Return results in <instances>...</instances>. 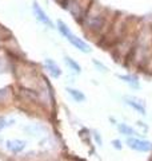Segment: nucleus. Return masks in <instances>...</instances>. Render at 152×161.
<instances>
[{
  "label": "nucleus",
  "instance_id": "f3484780",
  "mask_svg": "<svg viewBox=\"0 0 152 161\" xmlns=\"http://www.w3.org/2000/svg\"><path fill=\"white\" fill-rule=\"evenodd\" d=\"M112 147H114L115 149L120 150L121 148H123V145H121V141H120V140H112Z\"/></svg>",
  "mask_w": 152,
  "mask_h": 161
},
{
  "label": "nucleus",
  "instance_id": "f257e3e1",
  "mask_svg": "<svg viewBox=\"0 0 152 161\" xmlns=\"http://www.w3.org/2000/svg\"><path fill=\"white\" fill-rule=\"evenodd\" d=\"M128 59L138 67H148L152 62V27L140 26Z\"/></svg>",
  "mask_w": 152,
  "mask_h": 161
},
{
  "label": "nucleus",
  "instance_id": "9d476101",
  "mask_svg": "<svg viewBox=\"0 0 152 161\" xmlns=\"http://www.w3.org/2000/svg\"><path fill=\"white\" fill-rule=\"evenodd\" d=\"M118 77L120 80H123L125 85H128L131 89L140 90V80L136 75H134V74H119Z\"/></svg>",
  "mask_w": 152,
  "mask_h": 161
},
{
  "label": "nucleus",
  "instance_id": "39448f33",
  "mask_svg": "<svg viewBox=\"0 0 152 161\" xmlns=\"http://www.w3.org/2000/svg\"><path fill=\"white\" fill-rule=\"evenodd\" d=\"M64 38L67 39L75 48H78L80 53H83V54H89L91 51H92V48H91V46L88 44V42H85L83 38L76 36V35H75L72 31H69Z\"/></svg>",
  "mask_w": 152,
  "mask_h": 161
},
{
  "label": "nucleus",
  "instance_id": "6e6552de",
  "mask_svg": "<svg viewBox=\"0 0 152 161\" xmlns=\"http://www.w3.org/2000/svg\"><path fill=\"white\" fill-rule=\"evenodd\" d=\"M43 67L47 70V73L49 74V77H52L55 79L60 78V77H62V74H63L60 66H59L56 62H55L53 59H51V58H45L43 60Z\"/></svg>",
  "mask_w": 152,
  "mask_h": 161
},
{
  "label": "nucleus",
  "instance_id": "ddd939ff",
  "mask_svg": "<svg viewBox=\"0 0 152 161\" xmlns=\"http://www.w3.org/2000/svg\"><path fill=\"white\" fill-rule=\"evenodd\" d=\"M64 63H65V66H67L71 71H73L75 74H80V73H82V67H80V64L76 62L73 58L64 57Z\"/></svg>",
  "mask_w": 152,
  "mask_h": 161
},
{
  "label": "nucleus",
  "instance_id": "1a4fd4ad",
  "mask_svg": "<svg viewBox=\"0 0 152 161\" xmlns=\"http://www.w3.org/2000/svg\"><path fill=\"white\" fill-rule=\"evenodd\" d=\"M6 148L13 154H19L27 148V141H24V140H8L6 142Z\"/></svg>",
  "mask_w": 152,
  "mask_h": 161
},
{
  "label": "nucleus",
  "instance_id": "423d86ee",
  "mask_svg": "<svg viewBox=\"0 0 152 161\" xmlns=\"http://www.w3.org/2000/svg\"><path fill=\"white\" fill-rule=\"evenodd\" d=\"M124 103L127 106H129L132 110H135L136 113H139L140 115H147V109H145V103L143 99H140L138 97H132V95H125L123 98Z\"/></svg>",
  "mask_w": 152,
  "mask_h": 161
},
{
  "label": "nucleus",
  "instance_id": "f8f14e48",
  "mask_svg": "<svg viewBox=\"0 0 152 161\" xmlns=\"http://www.w3.org/2000/svg\"><path fill=\"white\" fill-rule=\"evenodd\" d=\"M65 90H67V93L69 94V97L72 98L73 101H76V102H84V101L87 99V98H85V95H84V93L80 92V90H78V89L67 87Z\"/></svg>",
  "mask_w": 152,
  "mask_h": 161
},
{
  "label": "nucleus",
  "instance_id": "0eeeda50",
  "mask_svg": "<svg viewBox=\"0 0 152 161\" xmlns=\"http://www.w3.org/2000/svg\"><path fill=\"white\" fill-rule=\"evenodd\" d=\"M32 11H33V15H35V18H36V20L39 23H42L44 24L45 27H48V28H53V23H52V20L49 19V16L47 14H45L44 9L40 7V4L38 2H33V6H32Z\"/></svg>",
  "mask_w": 152,
  "mask_h": 161
},
{
  "label": "nucleus",
  "instance_id": "20e7f679",
  "mask_svg": "<svg viewBox=\"0 0 152 161\" xmlns=\"http://www.w3.org/2000/svg\"><path fill=\"white\" fill-rule=\"evenodd\" d=\"M125 145L129 149L136 150L141 153H149L152 152V142L148 140L139 138V137H128L125 140Z\"/></svg>",
  "mask_w": 152,
  "mask_h": 161
},
{
  "label": "nucleus",
  "instance_id": "2eb2a0df",
  "mask_svg": "<svg viewBox=\"0 0 152 161\" xmlns=\"http://www.w3.org/2000/svg\"><path fill=\"white\" fill-rule=\"evenodd\" d=\"M92 63L99 69V71H101V73H108V67L105 66V64H103L101 62H99L98 59H92Z\"/></svg>",
  "mask_w": 152,
  "mask_h": 161
},
{
  "label": "nucleus",
  "instance_id": "4468645a",
  "mask_svg": "<svg viewBox=\"0 0 152 161\" xmlns=\"http://www.w3.org/2000/svg\"><path fill=\"white\" fill-rule=\"evenodd\" d=\"M15 122L13 119H8L7 117H0V130H3L4 128H8Z\"/></svg>",
  "mask_w": 152,
  "mask_h": 161
},
{
  "label": "nucleus",
  "instance_id": "f03ea898",
  "mask_svg": "<svg viewBox=\"0 0 152 161\" xmlns=\"http://www.w3.org/2000/svg\"><path fill=\"white\" fill-rule=\"evenodd\" d=\"M108 11L103 6L92 2L79 24L82 26L83 31L89 36H101L104 30L108 28Z\"/></svg>",
  "mask_w": 152,
  "mask_h": 161
},
{
  "label": "nucleus",
  "instance_id": "dca6fc26",
  "mask_svg": "<svg viewBox=\"0 0 152 161\" xmlns=\"http://www.w3.org/2000/svg\"><path fill=\"white\" fill-rule=\"evenodd\" d=\"M8 89H0V102H3L4 99H7L8 97Z\"/></svg>",
  "mask_w": 152,
  "mask_h": 161
},
{
  "label": "nucleus",
  "instance_id": "9b49d317",
  "mask_svg": "<svg viewBox=\"0 0 152 161\" xmlns=\"http://www.w3.org/2000/svg\"><path fill=\"white\" fill-rule=\"evenodd\" d=\"M118 130H119L120 134L125 136L127 138L128 137H138V132H136L132 126H129L128 124H124V122L118 124Z\"/></svg>",
  "mask_w": 152,
  "mask_h": 161
},
{
  "label": "nucleus",
  "instance_id": "6ab92c4d",
  "mask_svg": "<svg viewBox=\"0 0 152 161\" xmlns=\"http://www.w3.org/2000/svg\"><path fill=\"white\" fill-rule=\"evenodd\" d=\"M136 125H138L139 128L143 129V132H148V126H147L144 122H141V121H138V122H136Z\"/></svg>",
  "mask_w": 152,
  "mask_h": 161
},
{
  "label": "nucleus",
  "instance_id": "aec40b11",
  "mask_svg": "<svg viewBox=\"0 0 152 161\" xmlns=\"http://www.w3.org/2000/svg\"><path fill=\"white\" fill-rule=\"evenodd\" d=\"M3 71V63H2V60H0V73Z\"/></svg>",
  "mask_w": 152,
  "mask_h": 161
},
{
  "label": "nucleus",
  "instance_id": "a211bd4d",
  "mask_svg": "<svg viewBox=\"0 0 152 161\" xmlns=\"http://www.w3.org/2000/svg\"><path fill=\"white\" fill-rule=\"evenodd\" d=\"M92 137L96 140V142H98V145H101L103 142H101V138H100V134L98 132H92Z\"/></svg>",
  "mask_w": 152,
  "mask_h": 161
},
{
  "label": "nucleus",
  "instance_id": "7ed1b4c3",
  "mask_svg": "<svg viewBox=\"0 0 152 161\" xmlns=\"http://www.w3.org/2000/svg\"><path fill=\"white\" fill-rule=\"evenodd\" d=\"M94 0H63L62 7L72 16L76 22L80 23L84 18L85 12L88 11L89 6Z\"/></svg>",
  "mask_w": 152,
  "mask_h": 161
}]
</instances>
